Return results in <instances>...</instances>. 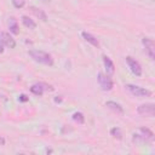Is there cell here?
Returning a JSON list of instances; mask_svg holds the SVG:
<instances>
[{
  "mask_svg": "<svg viewBox=\"0 0 155 155\" xmlns=\"http://www.w3.org/2000/svg\"><path fill=\"white\" fill-rule=\"evenodd\" d=\"M73 120H74L75 122H78V124L82 125V124L85 122V116H84V114H82V113L76 111V113H74V114H73Z\"/></svg>",
  "mask_w": 155,
  "mask_h": 155,
  "instance_id": "cell-16",
  "label": "cell"
},
{
  "mask_svg": "<svg viewBox=\"0 0 155 155\" xmlns=\"http://www.w3.org/2000/svg\"><path fill=\"white\" fill-rule=\"evenodd\" d=\"M29 56L35 61L39 62L41 64L45 65H53V59L51 57V54L44 52V51H39V50H30L29 51Z\"/></svg>",
  "mask_w": 155,
  "mask_h": 155,
  "instance_id": "cell-1",
  "label": "cell"
},
{
  "mask_svg": "<svg viewBox=\"0 0 155 155\" xmlns=\"http://www.w3.org/2000/svg\"><path fill=\"white\" fill-rule=\"evenodd\" d=\"M105 105H107L109 109H111V110H114V111H116V113H119V114H122V113H124V109H122V107H121L119 103H116V102H113V101H108V102L105 103Z\"/></svg>",
  "mask_w": 155,
  "mask_h": 155,
  "instance_id": "cell-10",
  "label": "cell"
},
{
  "mask_svg": "<svg viewBox=\"0 0 155 155\" xmlns=\"http://www.w3.org/2000/svg\"><path fill=\"white\" fill-rule=\"evenodd\" d=\"M125 88L133 96L136 97H149L151 96V92L149 90H145L140 86H137V85H132V84H127L125 85Z\"/></svg>",
  "mask_w": 155,
  "mask_h": 155,
  "instance_id": "cell-2",
  "label": "cell"
},
{
  "mask_svg": "<svg viewBox=\"0 0 155 155\" xmlns=\"http://www.w3.org/2000/svg\"><path fill=\"white\" fill-rule=\"evenodd\" d=\"M12 4L16 8H22L24 6V0H12Z\"/></svg>",
  "mask_w": 155,
  "mask_h": 155,
  "instance_id": "cell-18",
  "label": "cell"
},
{
  "mask_svg": "<svg viewBox=\"0 0 155 155\" xmlns=\"http://www.w3.org/2000/svg\"><path fill=\"white\" fill-rule=\"evenodd\" d=\"M22 22H23V24H24L27 28H29V29H34V28L36 27L35 22H34L33 19H30L28 16H23V17H22Z\"/></svg>",
  "mask_w": 155,
  "mask_h": 155,
  "instance_id": "cell-14",
  "label": "cell"
},
{
  "mask_svg": "<svg viewBox=\"0 0 155 155\" xmlns=\"http://www.w3.org/2000/svg\"><path fill=\"white\" fill-rule=\"evenodd\" d=\"M28 99H29V98H28L25 94H21V96H19V101H21V102H27Z\"/></svg>",
  "mask_w": 155,
  "mask_h": 155,
  "instance_id": "cell-19",
  "label": "cell"
},
{
  "mask_svg": "<svg viewBox=\"0 0 155 155\" xmlns=\"http://www.w3.org/2000/svg\"><path fill=\"white\" fill-rule=\"evenodd\" d=\"M144 47H145V52L149 56L150 59H155V44L150 38H143L142 40Z\"/></svg>",
  "mask_w": 155,
  "mask_h": 155,
  "instance_id": "cell-5",
  "label": "cell"
},
{
  "mask_svg": "<svg viewBox=\"0 0 155 155\" xmlns=\"http://www.w3.org/2000/svg\"><path fill=\"white\" fill-rule=\"evenodd\" d=\"M103 63H104V67H105V70L108 74H114L115 71V67H114V63L111 62V59L107 56H103Z\"/></svg>",
  "mask_w": 155,
  "mask_h": 155,
  "instance_id": "cell-9",
  "label": "cell"
},
{
  "mask_svg": "<svg viewBox=\"0 0 155 155\" xmlns=\"http://www.w3.org/2000/svg\"><path fill=\"white\" fill-rule=\"evenodd\" d=\"M8 28H10V31L12 33V34H18L19 33V30H18V24H17V21H16V18H13V17H11L10 18V21H8Z\"/></svg>",
  "mask_w": 155,
  "mask_h": 155,
  "instance_id": "cell-11",
  "label": "cell"
},
{
  "mask_svg": "<svg viewBox=\"0 0 155 155\" xmlns=\"http://www.w3.org/2000/svg\"><path fill=\"white\" fill-rule=\"evenodd\" d=\"M42 1H48V0H42Z\"/></svg>",
  "mask_w": 155,
  "mask_h": 155,
  "instance_id": "cell-21",
  "label": "cell"
},
{
  "mask_svg": "<svg viewBox=\"0 0 155 155\" xmlns=\"http://www.w3.org/2000/svg\"><path fill=\"white\" fill-rule=\"evenodd\" d=\"M126 62L131 69V71L136 75V76H140L142 75V65L139 64L138 61L133 59L132 57H126Z\"/></svg>",
  "mask_w": 155,
  "mask_h": 155,
  "instance_id": "cell-6",
  "label": "cell"
},
{
  "mask_svg": "<svg viewBox=\"0 0 155 155\" xmlns=\"http://www.w3.org/2000/svg\"><path fill=\"white\" fill-rule=\"evenodd\" d=\"M44 88H45V87H42V84H35V85H33V86L30 87V91H31V93H34L35 96H42Z\"/></svg>",
  "mask_w": 155,
  "mask_h": 155,
  "instance_id": "cell-13",
  "label": "cell"
},
{
  "mask_svg": "<svg viewBox=\"0 0 155 155\" xmlns=\"http://www.w3.org/2000/svg\"><path fill=\"white\" fill-rule=\"evenodd\" d=\"M81 35H82V38H84L87 42H90L92 46H94V47H98V46H99V42H98L97 38H94L92 34H90V33H87V31H82Z\"/></svg>",
  "mask_w": 155,
  "mask_h": 155,
  "instance_id": "cell-8",
  "label": "cell"
},
{
  "mask_svg": "<svg viewBox=\"0 0 155 155\" xmlns=\"http://www.w3.org/2000/svg\"><path fill=\"white\" fill-rule=\"evenodd\" d=\"M0 44L5 45L6 47L10 48H15L16 47V41L12 36H10V34L5 33V31H0Z\"/></svg>",
  "mask_w": 155,
  "mask_h": 155,
  "instance_id": "cell-7",
  "label": "cell"
},
{
  "mask_svg": "<svg viewBox=\"0 0 155 155\" xmlns=\"http://www.w3.org/2000/svg\"><path fill=\"white\" fill-rule=\"evenodd\" d=\"M4 52V47H2V45L0 44V53H2Z\"/></svg>",
  "mask_w": 155,
  "mask_h": 155,
  "instance_id": "cell-20",
  "label": "cell"
},
{
  "mask_svg": "<svg viewBox=\"0 0 155 155\" xmlns=\"http://www.w3.org/2000/svg\"><path fill=\"white\" fill-rule=\"evenodd\" d=\"M97 79H98V84H99V86L102 87L103 91H110L114 87L113 80L108 75H105L103 73H98V78Z\"/></svg>",
  "mask_w": 155,
  "mask_h": 155,
  "instance_id": "cell-3",
  "label": "cell"
},
{
  "mask_svg": "<svg viewBox=\"0 0 155 155\" xmlns=\"http://www.w3.org/2000/svg\"><path fill=\"white\" fill-rule=\"evenodd\" d=\"M139 132H140V134H142L147 140H153V139H154V133H153L149 128L140 127V128H139Z\"/></svg>",
  "mask_w": 155,
  "mask_h": 155,
  "instance_id": "cell-12",
  "label": "cell"
},
{
  "mask_svg": "<svg viewBox=\"0 0 155 155\" xmlns=\"http://www.w3.org/2000/svg\"><path fill=\"white\" fill-rule=\"evenodd\" d=\"M30 10H31L33 13H34L36 17H39L41 21H46V19H47V16H46V13H45L44 11H41V10L36 8V7H30Z\"/></svg>",
  "mask_w": 155,
  "mask_h": 155,
  "instance_id": "cell-15",
  "label": "cell"
},
{
  "mask_svg": "<svg viewBox=\"0 0 155 155\" xmlns=\"http://www.w3.org/2000/svg\"><path fill=\"white\" fill-rule=\"evenodd\" d=\"M138 114L144 116H154L155 115V105L153 103H145L137 108Z\"/></svg>",
  "mask_w": 155,
  "mask_h": 155,
  "instance_id": "cell-4",
  "label": "cell"
},
{
  "mask_svg": "<svg viewBox=\"0 0 155 155\" xmlns=\"http://www.w3.org/2000/svg\"><path fill=\"white\" fill-rule=\"evenodd\" d=\"M110 134H111L113 137L117 138V139H121V137H122L121 130H120L119 127H114V128H111V130H110Z\"/></svg>",
  "mask_w": 155,
  "mask_h": 155,
  "instance_id": "cell-17",
  "label": "cell"
}]
</instances>
